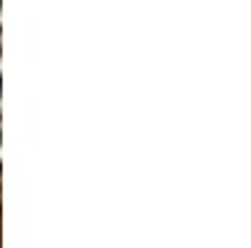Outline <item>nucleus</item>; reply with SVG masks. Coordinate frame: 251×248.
I'll use <instances>...</instances> for the list:
<instances>
[{"instance_id": "obj_2", "label": "nucleus", "mask_w": 251, "mask_h": 248, "mask_svg": "<svg viewBox=\"0 0 251 248\" xmlns=\"http://www.w3.org/2000/svg\"><path fill=\"white\" fill-rule=\"evenodd\" d=\"M0 115H3V95H0Z\"/></svg>"}, {"instance_id": "obj_1", "label": "nucleus", "mask_w": 251, "mask_h": 248, "mask_svg": "<svg viewBox=\"0 0 251 248\" xmlns=\"http://www.w3.org/2000/svg\"><path fill=\"white\" fill-rule=\"evenodd\" d=\"M0 28H3V5H0Z\"/></svg>"}, {"instance_id": "obj_3", "label": "nucleus", "mask_w": 251, "mask_h": 248, "mask_svg": "<svg viewBox=\"0 0 251 248\" xmlns=\"http://www.w3.org/2000/svg\"><path fill=\"white\" fill-rule=\"evenodd\" d=\"M0 90H3V80H0Z\"/></svg>"}, {"instance_id": "obj_4", "label": "nucleus", "mask_w": 251, "mask_h": 248, "mask_svg": "<svg viewBox=\"0 0 251 248\" xmlns=\"http://www.w3.org/2000/svg\"><path fill=\"white\" fill-rule=\"evenodd\" d=\"M0 140H3V135H0Z\"/></svg>"}]
</instances>
